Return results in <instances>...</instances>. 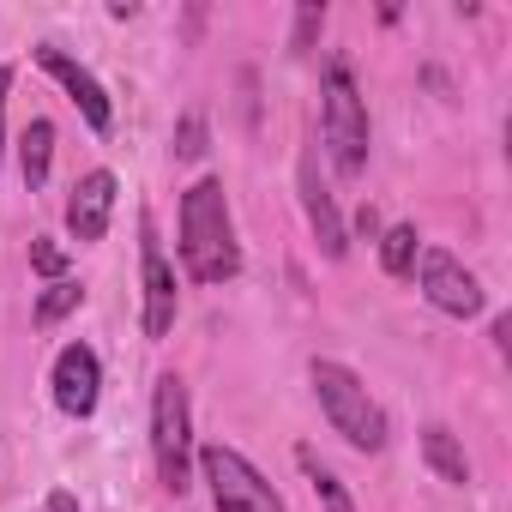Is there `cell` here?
Returning <instances> with one entry per match:
<instances>
[{"label":"cell","instance_id":"cell-1","mask_svg":"<svg viewBox=\"0 0 512 512\" xmlns=\"http://www.w3.org/2000/svg\"><path fill=\"white\" fill-rule=\"evenodd\" d=\"M181 266L193 284H229L241 272V241H235L229 193L217 175H205L181 193Z\"/></svg>","mask_w":512,"mask_h":512},{"label":"cell","instance_id":"cell-2","mask_svg":"<svg viewBox=\"0 0 512 512\" xmlns=\"http://www.w3.org/2000/svg\"><path fill=\"white\" fill-rule=\"evenodd\" d=\"M308 380H314V398H320L332 434H344L356 452H386V440H392L386 410L368 398V386H362L344 362H326V356H320V362L308 368Z\"/></svg>","mask_w":512,"mask_h":512},{"label":"cell","instance_id":"cell-3","mask_svg":"<svg viewBox=\"0 0 512 512\" xmlns=\"http://www.w3.org/2000/svg\"><path fill=\"white\" fill-rule=\"evenodd\" d=\"M320 139L338 163V175H362L368 169V103L356 91V73L344 55L326 61V85H320Z\"/></svg>","mask_w":512,"mask_h":512},{"label":"cell","instance_id":"cell-4","mask_svg":"<svg viewBox=\"0 0 512 512\" xmlns=\"http://www.w3.org/2000/svg\"><path fill=\"white\" fill-rule=\"evenodd\" d=\"M151 458H157V482L169 494H181L193 482V410H187V386L175 374H163L151 392Z\"/></svg>","mask_w":512,"mask_h":512},{"label":"cell","instance_id":"cell-5","mask_svg":"<svg viewBox=\"0 0 512 512\" xmlns=\"http://www.w3.org/2000/svg\"><path fill=\"white\" fill-rule=\"evenodd\" d=\"M199 482H211V506L217 512H284V494L235 446H205L199 452Z\"/></svg>","mask_w":512,"mask_h":512},{"label":"cell","instance_id":"cell-6","mask_svg":"<svg viewBox=\"0 0 512 512\" xmlns=\"http://www.w3.org/2000/svg\"><path fill=\"white\" fill-rule=\"evenodd\" d=\"M422 296H428L440 314H452V320L482 314V284H476V272L458 260V253H446V247H422Z\"/></svg>","mask_w":512,"mask_h":512},{"label":"cell","instance_id":"cell-7","mask_svg":"<svg viewBox=\"0 0 512 512\" xmlns=\"http://www.w3.org/2000/svg\"><path fill=\"white\" fill-rule=\"evenodd\" d=\"M37 67L49 73V79H61V91L79 103V115H85V127L91 133H109V121H115V103H109V91L97 85V73L91 67H79L67 49H55V43H43L37 49Z\"/></svg>","mask_w":512,"mask_h":512},{"label":"cell","instance_id":"cell-8","mask_svg":"<svg viewBox=\"0 0 512 512\" xmlns=\"http://www.w3.org/2000/svg\"><path fill=\"white\" fill-rule=\"evenodd\" d=\"M49 386H55V404L85 422V416L97 410V398H103V362H97V350H91V344H67V350L55 356Z\"/></svg>","mask_w":512,"mask_h":512},{"label":"cell","instance_id":"cell-9","mask_svg":"<svg viewBox=\"0 0 512 512\" xmlns=\"http://www.w3.org/2000/svg\"><path fill=\"white\" fill-rule=\"evenodd\" d=\"M139 278H145V338H169L175 332V266L163 260L151 223H145V247H139Z\"/></svg>","mask_w":512,"mask_h":512},{"label":"cell","instance_id":"cell-10","mask_svg":"<svg viewBox=\"0 0 512 512\" xmlns=\"http://www.w3.org/2000/svg\"><path fill=\"white\" fill-rule=\"evenodd\" d=\"M302 211H308V229H314V241H320L326 260H344V253H350V229H344V217H338L332 187H326L320 169H314V151L302 157Z\"/></svg>","mask_w":512,"mask_h":512},{"label":"cell","instance_id":"cell-11","mask_svg":"<svg viewBox=\"0 0 512 512\" xmlns=\"http://www.w3.org/2000/svg\"><path fill=\"white\" fill-rule=\"evenodd\" d=\"M109 217H115V175L109 169H91L73 181V199H67V229L73 241H103L109 235Z\"/></svg>","mask_w":512,"mask_h":512},{"label":"cell","instance_id":"cell-12","mask_svg":"<svg viewBox=\"0 0 512 512\" xmlns=\"http://www.w3.org/2000/svg\"><path fill=\"white\" fill-rule=\"evenodd\" d=\"M422 458H428V470H434L440 482H452V488H464V482H470V458H464V446H458V434H452V428L428 422V428H422Z\"/></svg>","mask_w":512,"mask_h":512},{"label":"cell","instance_id":"cell-13","mask_svg":"<svg viewBox=\"0 0 512 512\" xmlns=\"http://www.w3.org/2000/svg\"><path fill=\"white\" fill-rule=\"evenodd\" d=\"M49 157H55V121H49V115H37V121L19 133V175H25V187H31V193L49 181Z\"/></svg>","mask_w":512,"mask_h":512},{"label":"cell","instance_id":"cell-14","mask_svg":"<svg viewBox=\"0 0 512 512\" xmlns=\"http://www.w3.org/2000/svg\"><path fill=\"white\" fill-rule=\"evenodd\" d=\"M416 260H422V235H416V223L380 229V266H386V278H410Z\"/></svg>","mask_w":512,"mask_h":512},{"label":"cell","instance_id":"cell-15","mask_svg":"<svg viewBox=\"0 0 512 512\" xmlns=\"http://www.w3.org/2000/svg\"><path fill=\"white\" fill-rule=\"evenodd\" d=\"M296 464H302V476L314 482V494H320V506H326V512H356L350 488L338 482V470H332V464H320V452H314V446H296Z\"/></svg>","mask_w":512,"mask_h":512},{"label":"cell","instance_id":"cell-16","mask_svg":"<svg viewBox=\"0 0 512 512\" xmlns=\"http://www.w3.org/2000/svg\"><path fill=\"white\" fill-rule=\"evenodd\" d=\"M79 302H85V290H79L73 278H55V284L37 296V326H55V320H67Z\"/></svg>","mask_w":512,"mask_h":512},{"label":"cell","instance_id":"cell-17","mask_svg":"<svg viewBox=\"0 0 512 512\" xmlns=\"http://www.w3.org/2000/svg\"><path fill=\"white\" fill-rule=\"evenodd\" d=\"M320 31H326V7H296V25H290V55H308L314 43H320Z\"/></svg>","mask_w":512,"mask_h":512},{"label":"cell","instance_id":"cell-18","mask_svg":"<svg viewBox=\"0 0 512 512\" xmlns=\"http://www.w3.org/2000/svg\"><path fill=\"white\" fill-rule=\"evenodd\" d=\"M175 157H181V163H199V157H205V115H199V109L181 115V127H175Z\"/></svg>","mask_w":512,"mask_h":512},{"label":"cell","instance_id":"cell-19","mask_svg":"<svg viewBox=\"0 0 512 512\" xmlns=\"http://www.w3.org/2000/svg\"><path fill=\"white\" fill-rule=\"evenodd\" d=\"M31 266H37L49 284H55V278H67V247H61L55 235H37V241H31Z\"/></svg>","mask_w":512,"mask_h":512},{"label":"cell","instance_id":"cell-20","mask_svg":"<svg viewBox=\"0 0 512 512\" xmlns=\"http://www.w3.org/2000/svg\"><path fill=\"white\" fill-rule=\"evenodd\" d=\"M7 91H13V67H0V157H7Z\"/></svg>","mask_w":512,"mask_h":512},{"label":"cell","instance_id":"cell-21","mask_svg":"<svg viewBox=\"0 0 512 512\" xmlns=\"http://www.w3.org/2000/svg\"><path fill=\"white\" fill-rule=\"evenodd\" d=\"M356 235H362V241H380V211H374V205L356 211Z\"/></svg>","mask_w":512,"mask_h":512},{"label":"cell","instance_id":"cell-22","mask_svg":"<svg viewBox=\"0 0 512 512\" xmlns=\"http://www.w3.org/2000/svg\"><path fill=\"white\" fill-rule=\"evenodd\" d=\"M494 350H500V356H506V350H512V320H506V314H500V320H494Z\"/></svg>","mask_w":512,"mask_h":512},{"label":"cell","instance_id":"cell-23","mask_svg":"<svg viewBox=\"0 0 512 512\" xmlns=\"http://www.w3.org/2000/svg\"><path fill=\"white\" fill-rule=\"evenodd\" d=\"M49 512H79V500H73L67 488H55V494H49Z\"/></svg>","mask_w":512,"mask_h":512}]
</instances>
